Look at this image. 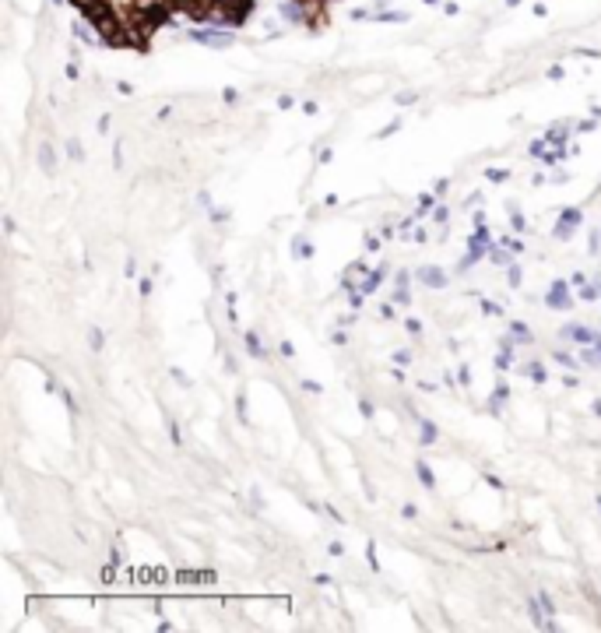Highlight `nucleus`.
<instances>
[{
    "label": "nucleus",
    "instance_id": "f257e3e1",
    "mask_svg": "<svg viewBox=\"0 0 601 633\" xmlns=\"http://www.w3.org/2000/svg\"><path fill=\"white\" fill-rule=\"evenodd\" d=\"M71 4L84 14L102 43L148 53L152 36L169 25L172 14H187L194 21L243 25L257 0H71Z\"/></svg>",
    "mask_w": 601,
    "mask_h": 633
},
{
    "label": "nucleus",
    "instance_id": "f03ea898",
    "mask_svg": "<svg viewBox=\"0 0 601 633\" xmlns=\"http://www.w3.org/2000/svg\"><path fill=\"white\" fill-rule=\"evenodd\" d=\"M292 4L299 8V18L306 25L313 21V28H320V25H327V8L334 4V0H292Z\"/></svg>",
    "mask_w": 601,
    "mask_h": 633
},
{
    "label": "nucleus",
    "instance_id": "7ed1b4c3",
    "mask_svg": "<svg viewBox=\"0 0 601 633\" xmlns=\"http://www.w3.org/2000/svg\"><path fill=\"white\" fill-rule=\"evenodd\" d=\"M580 222H584V211H580V208H563V215H559L552 236H556V239H569V236L580 229Z\"/></svg>",
    "mask_w": 601,
    "mask_h": 633
},
{
    "label": "nucleus",
    "instance_id": "20e7f679",
    "mask_svg": "<svg viewBox=\"0 0 601 633\" xmlns=\"http://www.w3.org/2000/svg\"><path fill=\"white\" fill-rule=\"evenodd\" d=\"M545 307L549 310H569L574 307V299H569V285L566 282H552L549 292H545Z\"/></svg>",
    "mask_w": 601,
    "mask_h": 633
},
{
    "label": "nucleus",
    "instance_id": "39448f33",
    "mask_svg": "<svg viewBox=\"0 0 601 633\" xmlns=\"http://www.w3.org/2000/svg\"><path fill=\"white\" fill-rule=\"evenodd\" d=\"M422 285H429V289H446V271L443 267H436V264H426V267H418V275H415Z\"/></svg>",
    "mask_w": 601,
    "mask_h": 633
},
{
    "label": "nucleus",
    "instance_id": "423d86ee",
    "mask_svg": "<svg viewBox=\"0 0 601 633\" xmlns=\"http://www.w3.org/2000/svg\"><path fill=\"white\" fill-rule=\"evenodd\" d=\"M559 335L566 338V342H580V345H598L601 338L594 335V331H587V327H580V324H569V327H563Z\"/></svg>",
    "mask_w": 601,
    "mask_h": 633
},
{
    "label": "nucleus",
    "instance_id": "0eeeda50",
    "mask_svg": "<svg viewBox=\"0 0 601 633\" xmlns=\"http://www.w3.org/2000/svg\"><path fill=\"white\" fill-rule=\"evenodd\" d=\"M383 278H387V267H383V264H380V267H373V271H366L363 282H359V292H363V296H373V292L383 285Z\"/></svg>",
    "mask_w": 601,
    "mask_h": 633
},
{
    "label": "nucleus",
    "instance_id": "6e6552de",
    "mask_svg": "<svg viewBox=\"0 0 601 633\" xmlns=\"http://www.w3.org/2000/svg\"><path fill=\"white\" fill-rule=\"evenodd\" d=\"M408 282H411V275H408V271H398V275H394V289H398V292H394V303H398V307H411Z\"/></svg>",
    "mask_w": 601,
    "mask_h": 633
},
{
    "label": "nucleus",
    "instance_id": "1a4fd4ad",
    "mask_svg": "<svg viewBox=\"0 0 601 633\" xmlns=\"http://www.w3.org/2000/svg\"><path fill=\"white\" fill-rule=\"evenodd\" d=\"M436 436H440L436 422H433V419H422V415H418V440H422V447H433V443H436Z\"/></svg>",
    "mask_w": 601,
    "mask_h": 633
},
{
    "label": "nucleus",
    "instance_id": "9d476101",
    "mask_svg": "<svg viewBox=\"0 0 601 633\" xmlns=\"http://www.w3.org/2000/svg\"><path fill=\"white\" fill-rule=\"evenodd\" d=\"M39 166H43V173L46 176H53L56 173V155H53V144L46 141V144H39Z\"/></svg>",
    "mask_w": 601,
    "mask_h": 633
},
{
    "label": "nucleus",
    "instance_id": "9b49d317",
    "mask_svg": "<svg viewBox=\"0 0 601 633\" xmlns=\"http://www.w3.org/2000/svg\"><path fill=\"white\" fill-rule=\"evenodd\" d=\"M415 475H418V482H422L426 489H436V475H433V468H429L426 461H418V465H415Z\"/></svg>",
    "mask_w": 601,
    "mask_h": 633
},
{
    "label": "nucleus",
    "instance_id": "f8f14e48",
    "mask_svg": "<svg viewBox=\"0 0 601 633\" xmlns=\"http://www.w3.org/2000/svg\"><path fill=\"white\" fill-rule=\"evenodd\" d=\"M510 335H514V342H521V345H528V342H531V331H528V324H524V320H514V324H510Z\"/></svg>",
    "mask_w": 601,
    "mask_h": 633
},
{
    "label": "nucleus",
    "instance_id": "ddd939ff",
    "mask_svg": "<svg viewBox=\"0 0 601 633\" xmlns=\"http://www.w3.org/2000/svg\"><path fill=\"white\" fill-rule=\"evenodd\" d=\"M524 373H528V377H531L534 384H545V380H549L545 366H542V363H538V359H534V363H528V370H524Z\"/></svg>",
    "mask_w": 601,
    "mask_h": 633
},
{
    "label": "nucleus",
    "instance_id": "4468645a",
    "mask_svg": "<svg viewBox=\"0 0 601 633\" xmlns=\"http://www.w3.org/2000/svg\"><path fill=\"white\" fill-rule=\"evenodd\" d=\"M247 348H250L257 359H267V352H264V345H260V335H257V331H250V335H247Z\"/></svg>",
    "mask_w": 601,
    "mask_h": 633
},
{
    "label": "nucleus",
    "instance_id": "2eb2a0df",
    "mask_svg": "<svg viewBox=\"0 0 601 633\" xmlns=\"http://www.w3.org/2000/svg\"><path fill=\"white\" fill-rule=\"evenodd\" d=\"M566 137H569V134H566V127H552V131L545 134V141H549V144H556V148H566Z\"/></svg>",
    "mask_w": 601,
    "mask_h": 633
},
{
    "label": "nucleus",
    "instance_id": "dca6fc26",
    "mask_svg": "<svg viewBox=\"0 0 601 633\" xmlns=\"http://www.w3.org/2000/svg\"><path fill=\"white\" fill-rule=\"evenodd\" d=\"M580 299H584V303H594V299H601V285H580Z\"/></svg>",
    "mask_w": 601,
    "mask_h": 633
},
{
    "label": "nucleus",
    "instance_id": "f3484780",
    "mask_svg": "<svg viewBox=\"0 0 601 633\" xmlns=\"http://www.w3.org/2000/svg\"><path fill=\"white\" fill-rule=\"evenodd\" d=\"M506 282H510V289H521V267L517 264L506 267Z\"/></svg>",
    "mask_w": 601,
    "mask_h": 633
},
{
    "label": "nucleus",
    "instance_id": "a211bd4d",
    "mask_svg": "<svg viewBox=\"0 0 601 633\" xmlns=\"http://www.w3.org/2000/svg\"><path fill=\"white\" fill-rule=\"evenodd\" d=\"M587 250H591V257L601 254V236H598V229H591V236H587Z\"/></svg>",
    "mask_w": 601,
    "mask_h": 633
},
{
    "label": "nucleus",
    "instance_id": "6ab92c4d",
    "mask_svg": "<svg viewBox=\"0 0 601 633\" xmlns=\"http://www.w3.org/2000/svg\"><path fill=\"white\" fill-rule=\"evenodd\" d=\"M552 359H556V363H559V366H566V370H574V366H577V359H574V355H569V352H556Z\"/></svg>",
    "mask_w": 601,
    "mask_h": 633
},
{
    "label": "nucleus",
    "instance_id": "aec40b11",
    "mask_svg": "<svg viewBox=\"0 0 601 633\" xmlns=\"http://www.w3.org/2000/svg\"><path fill=\"white\" fill-rule=\"evenodd\" d=\"M102 342H106V338H102V331H99V327H92V331H88V345H92L95 352L102 348Z\"/></svg>",
    "mask_w": 601,
    "mask_h": 633
},
{
    "label": "nucleus",
    "instance_id": "412c9836",
    "mask_svg": "<svg viewBox=\"0 0 601 633\" xmlns=\"http://www.w3.org/2000/svg\"><path fill=\"white\" fill-rule=\"evenodd\" d=\"M166 426H169V436H172V443H176V447L183 443V433H179V422H176V419H169Z\"/></svg>",
    "mask_w": 601,
    "mask_h": 633
},
{
    "label": "nucleus",
    "instance_id": "4be33fe9",
    "mask_svg": "<svg viewBox=\"0 0 601 633\" xmlns=\"http://www.w3.org/2000/svg\"><path fill=\"white\" fill-rule=\"evenodd\" d=\"M295 254H299V257H313V247H306L303 236H295Z\"/></svg>",
    "mask_w": 601,
    "mask_h": 633
},
{
    "label": "nucleus",
    "instance_id": "5701e85b",
    "mask_svg": "<svg viewBox=\"0 0 601 633\" xmlns=\"http://www.w3.org/2000/svg\"><path fill=\"white\" fill-rule=\"evenodd\" d=\"M67 155H71L74 162H81V141H78V137H71V141H67Z\"/></svg>",
    "mask_w": 601,
    "mask_h": 633
},
{
    "label": "nucleus",
    "instance_id": "b1692460",
    "mask_svg": "<svg viewBox=\"0 0 601 633\" xmlns=\"http://www.w3.org/2000/svg\"><path fill=\"white\" fill-rule=\"evenodd\" d=\"M486 176L492 179V184H506V179H510V169H489Z\"/></svg>",
    "mask_w": 601,
    "mask_h": 633
},
{
    "label": "nucleus",
    "instance_id": "393cba45",
    "mask_svg": "<svg viewBox=\"0 0 601 633\" xmlns=\"http://www.w3.org/2000/svg\"><path fill=\"white\" fill-rule=\"evenodd\" d=\"M510 225H514L517 232H524V229H528V222H524V215H521V211H510Z\"/></svg>",
    "mask_w": 601,
    "mask_h": 633
},
{
    "label": "nucleus",
    "instance_id": "a878e982",
    "mask_svg": "<svg viewBox=\"0 0 601 633\" xmlns=\"http://www.w3.org/2000/svg\"><path fill=\"white\" fill-rule=\"evenodd\" d=\"M489 257H492L496 264H506V267H510V254H506V250H499V247H492V250H489Z\"/></svg>",
    "mask_w": 601,
    "mask_h": 633
},
{
    "label": "nucleus",
    "instance_id": "bb28decb",
    "mask_svg": "<svg viewBox=\"0 0 601 633\" xmlns=\"http://www.w3.org/2000/svg\"><path fill=\"white\" fill-rule=\"evenodd\" d=\"M405 331H408V335H415V338H418V335H422V324H418L415 317H408V320H405Z\"/></svg>",
    "mask_w": 601,
    "mask_h": 633
},
{
    "label": "nucleus",
    "instance_id": "cd10ccee",
    "mask_svg": "<svg viewBox=\"0 0 601 633\" xmlns=\"http://www.w3.org/2000/svg\"><path fill=\"white\" fill-rule=\"evenodd\" d=\"M433 204H436L433 194H422V197H418V211H422V215H426V211H433Z\"/></svg>",
    "mask_w": 601,
    "mask_h": 633
},
{
    "label": "nucleus",
    "instance_id": "c85d7f7f",
    "mask_svg": "<svg viewBox=\"0 0 601 633\" xmlns=\"http://www.w3.org/2000/svg\"><path fill=\"white\" fill-rule=\"evenodd\" d=\"M359 412H363L366 419H373V412H376V408H373V401H370V398H359Z\"/></svg>",
    "mask_w": 601,
    "mask_h": 633
},
{
    "label": "nucleus",
    "instance_id": "c756f323",
    "mask_svg": "<svg viewBox=\"0 0 601 633\" xmlns=\"http://www.w3.org/2000/svg\"><path fill=\"white\" fill-rule=\"evenodd\" d=\"M482 313L496 317V313H503V307H496V303H492V299H482Z\"/></svg>",
    "mask_w": 601,
    "mask_h": 633
},
{
    "label": "nucleus",
    "instance_id": "7c9ffc66",
    "mask_svg": "<svg viewBox=\"0 0 601 633\" xmlns=\"http://www.w3.org/2000/svg\"><path fill=\"white\" fill-rule=\"evenodd\" d=\"M236 412H239V419L247 422V395H239V398H236Z\"/></svg>",
    "mask_w": 601,
    "mask_h": 633
},
{
    "label": "nucleus",
    "instance_id": "2f4dec72",
    "mask_svg": "<svg viewBox=\"0 0 601 633\" xmlns=\"http://www.w3.org/2000/svg\"><path fill=\"white\" fill-rule=\"evenodd\" d=\"M366 556H370V566H373V570H380V559H376V546H373V542L366 546Z\"/></svg>",
    "mask_w": 601,
    "mask_h": 633
},
{
    "label": "nucleus",
    "instance_id": "473e14b6",
    "mask_svg": "<svg viewBox=\"0 0 601 633\" xmlns=\"http://www.w3.org/2000/svg\"><path fill=\"white\" fill-rule=\"evenodd\" d=\"M394 363H398V366H408V363H411V352H405V348L394 352Z\"/></svg>",
    "mask_w": 601,
    "mask_h": 633
},
{
    "label": "nucleus",
    "instance_id": "72a5a7b5",
    "mask_svg": "<svg viewBox=\"0 0 601 633\" xmlns=\"http://www.w3.org/2000/svg\"><path fill=\"white\" fill-rule=\"evenodd\" d=\"M401 514H405L408 521H415V518H418V507H415V503H405V510H401Z\"/></svg>",
    "mask_w": 601,
    "mask_h": 633
},
{
    "label": "nucleus",
    "instance_id": "f704fd0d",
    "mask_svg": "<svg viewBox=\"0 0 601 633\" xmlns=\"http://www.w3.org/2000/svg\"><path fill=\"white\" fill-rule=\"evenodd\" d=\"M169 373H172V377H176V380H179V384H183V387H190V377H187V373H183V370H176V366H172V370H169Z\"/></svg>",
    "mask_w": 601,
    "mask_h": 633
},
{
    "label": "nucleus",
    "instance_id": "c9c22d12",
    "mask_svg": "<svg viewBox=\"0 0 601 633\" xmlns=\"http://www.w3.org/2000/svg\"><path fill=\"white\" fill-rule=\"evenodd\" d=\"M398 127H401V124H398V120H394V124H387V127H383V131H380V134H376V137H390V134H394V131H398Z\"/></svg>",
    "mask_w": 601,
    "mask_h": 633
},
{
    "label": "nucleus",
    "instance_id": "e433bc0d",
    "mask_svg": "<svg viewBox=\"0 0 601 633\" xmlns=\"http://www.w3.org/2000/svg\"><path fill=\"white\" fill-rule=\"evenodd\" d=\"M506 247H510V254H521V250H524L521 239H506Z\"/></svg>",
    "mask_w": 601,
    "mask_h": 633
},
{
    "label": "nucleus",
    "instance_id": "4c0bfd02",
    "mask_svg": "<svg viewBox=\"0 0 601 633\" xmlns=\"http://www.w3.org/2000/svg\"><path fill=\"white\" fill-rule=\"evenodd\" d=\"M303 387H306V390H310V395H320V390H324V387H320V384H317V380H303Z\"/></svg>",
    "mask_w": 601,
    "mask_h": 633
},
{
    "label": "nucleus",
    "instance_id": "58836bf2",
    "mask_svg": "<svg viewBox=\"0 0 601 633\" xmlns=\"http://www.w3.org/2000/svg\"><path fill=\"white\" fill-rule=\"evenodd\" d=\"M225 219H229V211H218V208L212 211V222H215V225H218V222H225Z\"/></svg>",
    "mask_w": 601,
    "mask_h": 633
},
{
    "label": "nucleus",
    "instance_id": "ea45409f",
    "mask_svg": "<svg viewBox=\"0 0 601 633\" xmlns=\"http://www.w3.org/2000/svg\"><path fill=\"white\" fill-rule=\"evenodd\" d=\"M433 219H436V222H446V219H450V211H446V208H436V211H433Z\"/></svg>",
    "mask_w": 601,
    "mask_h": 633
},
{
    "label": "nucleus",
    "instance_id": "a19ab883",
    "mask_svg": "<svg viewBox=\"0 0 601 633\" xmlns=\"http://www.w3.org/2000/svg\"><path fill=\"white\" fill-rule=\"evenodd\" d=\"M408 102H415V92H401L398 96V106H408Z\"/></svg>",
    "mask_w": 601,
    "mask_h": 633
},
{
    "label": "nucleus",
    "instance_id": "79ce46f5",
    "mask_svg": "<svg viewBox=\"0 0 601 633\" xmlns=\"http://www.w3.org/2000/svg\"><path fill=\"white\" fill-rule=\"evenodd\" d=\"M330 556H345V546H341V542H330Z\"/></svg>",
    "mask_w": 601,
    "mask_h": 633
},
{
    "label": "nucleus",
    "instance_id": "37998d69",
    "mask_svg": "<svg viewBox=\"0 0 601 633\" xmlns=\"http://www.w3.org/2000/svg\"><path fill=\"white\" fill-rule=\"evenodd\" d=\"M446 184H450V179H446V176H440V179H436V194H446Z\"/></svg>",
    "mask_w": 601,
    "mask_h": 633
},
{
    "label": "nucleus",
    "instance_id": "c03bdc74",
    "mask_svg": "<svg viewBox=\"0 0 601 633\" xmlns=\"http://www.w3.org/2000/svg\"><path fill=\"white\" fill-rule=\"evenodd\" d=\"M137 289H141V296H148V292H152V278H141V285H137Z\"/></svg>",
    "mask_w": 601,
    "mask_h": 633
},
{
    "label": "nucleus",
    "instance_id": "a18cd8bd",
    "mask_svg": "<svg viewBox=\"0 0 601 633\" xmlns=\"http://www.w3.org/2000/svg\"><path fill=\"white\" fill-rule=\"evenodd\" d=\"M282 355H288V359L295 355V348H292V342H282Z\"/></svg>",
    "mask_w": 601,
    "mask_h": 633
},
{
    "label": "nucleus",
    "instance_id": "49530a36",
    "mask_svg": "<svg viewBox=\"0 0 601 633\" xmlns=\"http://www.w3.org/2000/svg\"><path fill=\"white\" fill-rule=\"evenodd\" d=\"M457 377H461V384H471V370H468V366H461V373H457Z\"/></svg>",
    "mask_w": 601,
    "mask_h": 633
},
{
    "label": "nucleus",
    "instance_id": "de8ad7c7",
    "mask_svg": "<svg viewBox=\"0 0 601 633\" xmlns=\"http://www.w3.org/2000/svg\"><path fill=\"white\" fill-rule=\"evenodd\" d=\"M594 415H598V419H601V398H598V401H594Z\"/></svg>",
    "mask_w": 601,
    "mask_h": 633
},
{
    "label": "nucleus",
    "instance_id": "09e8293b",
    "mask_svg": "<svg viewBox=\"0 0 601 633\" xmlns=\"http://www.w3.org/2000/svg\"><path fill=\"white\" fill-rule=\"evenodd\" d=\"M598 507H601V496H598Z\"/></svg>",
    "mask_w": 601,
    "mask_h": 633
}]
</instances>
